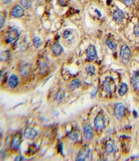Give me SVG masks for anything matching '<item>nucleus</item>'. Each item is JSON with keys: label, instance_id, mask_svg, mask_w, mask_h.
Segmentation results:
<instances>
[{"label": "nucleus", "instance_id": "obj_20", "mask_svg": "<svg viewBox=\"0 0 139 161\" xmlns=\"http://www.w3.org/2000/svg\"><path fill=\"white\" fill-rule=\"evenodd\" d=\"M64 38L67 40H71L73 38H74V34H73V32L71 30H66L64 32Z\"/></svg>", "mask_w": 139, "mask_h": 161}, {"label": "nucleus", "instance_id": "obj_9", "mask_svg": "<svg viewBox=\"0 0 139 161\" xmlns=\"http://www.w3.org/2000/svg\"><path fill=\"white\" fill-rule=\"evenodd\" d=\"M18 31L15 29H11L9 32V36H8V39H7V42L9 43H13L15 41L17 40L18 38Z\"/></svg>", "mask_w": 139, "mask_h": 161}, {"label": "nucleus", "instance_id": "obj_24", "mask_svg": "<svg viewBox=\"0 0 139 161\" xmlns=\"http://www.w3.org/2000/svg\"><path fill=\"white\" fill-rule=\"evenodd\" d=\"M33 45H34V46L35 47L38 48L42 44V40L39 37H35V38H33Z\"/></svg>", "mask_w": 139, "mask_h": 161}, {"label": "nucleus", "instance_id": "obj_5", "mask_svg": "<svg viewBox=\"0 0 139 161\" xmlns=\"http://www.w3.org/2000/svg\"><path fill=\"white\" fill-rule=\"evenodd\" d=\"M87 57L90 60H93L97 58V52L94 45H91L87 49Z\"/></svg>", "mask_w": 139, "mask_h": 161}, {"label": "nucleus", "instance_id": "obj_19", "mask_svg": "<svg viewBox=\"0 0 139 161\" xmlns=\"http://www.w3.org/2000/svg\"><path fill=\"white\" fill-rule=\"evenodd\" d=\"M65 90H64V89L60 90L57 93V94L56 95V97H55L56 100L57 102H61L64 99V98L65 97Z\"/></svg>", "mask_w": 139, "mask_h": 161}, {"label": "nucleus", "instance_id": "obj_22", "mask_svg": "<svg viewBox=\"0 0 139 161\" xmlns=\"http://www.w3.org/2000/svg\"><path fill=\"white\" fill-rule=\"evenodd\" d=\"M21 4L23 7L29 9L32 5V0H21Z\"/></svg>", "mask_w": 139, "mask_h": 161}, {"label": "nucleus", "instance_id": "obj_10", "mask_svg": "<svg viewBox=\"0 0 139 161\" xmlns=\"http://www.w3.org/2000/svg\"><path fill=\"white\" fill-rule=\"evenodd\" d=\"M124 17L125 15L123 11L120 9H118L116 11H115L113 14V18L114 20L118 22H122L124 19Z\"/></svg>", "mask_w": 139, "mask_h": 161}, {"label": "nucleus", "instance_id": "obj_3", "mask_svg": "<svg viewBox=\"0 0 139 161\" xmlns=\"http://www.w3.org/2000/svg\"><path fill=\"white\" fill-rule=\"evenodd\" d=\"M114 115L117 119H121L125 115V107L123 104L119 102L116 104L114 108Z\"/></svg>", "mask_w": 139, "mask_h": 161}, {"label": "nucleus", "instance_id": "obj_13", "mask_svg": "<svg viewBox=\"0 0 139 161\" xmlns=\"http://www.w3.org/2000/svg\"><path fill=\"white\" fill-rule=\"evenodd\" d=\"M51 49L53 53L55 55H59L63 51V48L61 47V45L57 43H55L52 45Z\"/></svg>", "mask_w": 139, "mask_h": 161}, {"label": "nucleus", "instance_id": "obj_26", "mask_svg": "<svg viewBox=\"0 0 139 161\" xmlns=\"http://www.w3.org/2000/svg\"><path fill=\"white\" fill-rule=\"evenodd\" d=\"M134 33L137 37H139V24H137L135 26Z\"/></svg>", "mask_w": 139, "mask_h": 161}, {"label": "nucleus", "instance_id": "obj_6", "mask_svg": "<svg viewBox=\"0 0 139 161\" xmlns=\"http://www.w3.org/2000/svg\"><path fill=\"white\" fill-rule=\"evenodd\" d=\"M21 136L20 133H17L15 134L12 140V144L11 147L13 150H17L21 144Z\"/></svg>", "mask_w": 139, "mask_h": 161}, {"label": "nucleus", "instance_id": "obj_25", "mask_svg": "<svg viewBox=\"0 0 139 161\" xmlns=\"http://www.w3.org/2000/svg\"><path fill=\"white\" fill-rule=\"evenodd\" d=\"M135 0H123V3L126 6H131L134 4Z\"/></svg>", "mask_w": 139, "mask_h": 161}, {"label": "nucleus", "instance_id": "obj_1", "mask_svg": "<svg viewBox=\"0 0 139 161\" xmlns=\"http://www.w3.org/2000/svg\"><path fill=\"white\" fill-rule=\"evenodd\" d=\"M104 90L107 93H111L115 90V83L112 78L107 77L103 82Z\"/></svg>", "mask_w": 139, "mask_h": 161}, {"label": "nucleus", "instance_id": "obj_29", "mask_svg": "<svg viewBox=\"0 0 139 161\" xmlns=\"http://www.w3.org/2000/svg\"><path fill=\"white\" fill-rule=\"evenodd\" d=\"M12 0H4V1L5 2V3L6 4H8V3H10L11 2Z\"/></svg>", "mask_w": 139, "mask_h": 161}, {"label": "nucleus", "instance_id": "obj_21", "mask_svg": "<svg viewBox=\"0 0 139 161\" xmlns=\"http://www.w3.org/2000/svg\"><path fill=\"white\" fill-rule=\"evenodd\" d=\"M86 72L90 75H94L95 73V68L92 65H89L86 67Z\"/></svg>", "mask_w": 139, "mask_h": 161}, {"label": "nucleus", "instance_id": "obj_17", "mask_svg": "<svg viewBox=\"0 0 139 161\" xmlns=\"http://www.w3.org/2000/svg\"><path fill=\"white\" fill-rule=\"evenodd\" d=\"M81 83L80 80L78 79H75L74 80H72L69 85V88L71 91L74 90L76 88H79V87H80Z\"/></svg>", "mask_w": 139, "mask_h": 161}, {"label": "nucleus", "instance_id": "obj_18", "mask_svg": "<svg viewBox=\"0 0 139 161\" xmlns=\"http://www.w3.org/2000/svg\"><path fill=\"white\" fill-rule=\"evenodd\" d=\"M128 87L126 83H121V86L118 89V94L120 96H123L128 91Z\"/></svg>", "mask_w": 139, "mask_h": 161}, {"label": "nucleus", "instance_id": "obj_4", "mask_svg": "<svg viewBox=\"0 0 139 161\" xmlns=\"http://www.w3.org/2000/svg\"><path fill=\"white\" fill-rule=\"evenodd\" d=\"M38 131L34 128H32L31 127H27L25 130L24 135L25 137L28 139L32 140L35 138V137L38 135Z\"/></svg>", "mask_w": 139, "mask_h": 161}, {"label": "nucleus", "instance_id": "obj_11", "mask_svg": "<svg viewBox=\"0 0 139 161\" xmlns=\"http://www.w3.org/2000/svg\"><path fill=\"white\" fill-rule=\"evenodd\" d=\"M89 153H90L89 149L85 148V149L82 150L77 155L76 159V161H84V160H85L86 157L89 156Z\"/></svg>", "mask_w": 139, "mask_h": 161}, {"label": "nucleus", "instance_id": "obj_15", "mask_svg": "<svg viewBox=\"0 0 139 161\" xmlns=\"http://www.w3.org/2000/svg\"><path fill=\"white\" fill-rule=\"evenodd\" d=\"M132 83L134 88L137 90H139V72L134 73L132 78Z\"/></svg>", "mask_w": 139, "mask_h": 161}, {"label": "nucleus", "instance_id": "obj_23", "mask_svg": "<svg viewBox=\"0 0 139 161\" xmlns=\"http://www.w3.org/2000/svg\"><path fill=\"white\" fill-rule=\"evenodd\" d=\"M106 44L107 45V47L110 49L112 50H115L117 48V45L115 43L112 42V41H111L109 39H107L106 41Z\"/></svg>", "mask_w": 139, "mask_h": 161}, {"label": "nucleus", "instance_id": "obj_14", "mask_svg": "<svg viewBox=\"0 0 139 161\" xmlns=\"http://www.w3.org/2000/svg\"><path fill=\"white\" fill-rule=\"evenodd\" d=\"M18 83V79L15 75H12L9 78V85L12 88H13L17 86Z\"/></svg>", "mask_w": 139, "mask_h": 161}, {"label": "nucleus", "instance_id": "obj_7", "mask_svg": "<svg viewBox=\"0 0 139 161\" xmlns=\"http://www.w3.org/2000/svg\"><path fill=\"white\" fill-rule=\"evenodd\" d=\"M94 125L97 130H100L103 129L105 126L104 118L101 115L97 116L94 120Z\"/></svg>", "mask_w": 139, "mask_h": 161}, {"label": "nucleus", "instance_id": "obj_27", "mask_svg": "<svg viewBox=\"0 0 139 161\" xmlns=\"http://www.w3.org/2000/svg\"><path fill=\"white\" fill-rule=\"evenodd\" d=\"M97 89H95L91 93V96L92 98H94L96 96V95L97 93Z\"/></svg>", "mask_w": 139, "mask_h": 161}, {"label": "nucleus", "instance_id": "obj_28", "mask_svg": "<svg viewBox=\"0 0 139 161\" xmlns=\"http://www.w3.org/2000/svg\"><path fill=\"white\" fill-rule=\"evenodd\" d=\"M95 11L96 12H97V15H99V17H100V16H101V14L100 12H99V11H98L97 10H95Z\"/></svg>", "mask_w": 139, "mask_h": 161}, {"label": "nucleus", "instance_id": "obj_2", "mask_svg": "<svg viewBox=\"0 0 139 161\" xmlns=\"http://www.w3.org/2000/svg\"><path fill=\"white\" fill-rule=\"evenodd\" d=\"M120 56L123 62L125 63H127L130 61L131 57V53L130 49L127 45H123L121 48Z\"/></svg>", "mask_w": 139, "mask_h": 161}, {"label": "nucleus", "instance_id": "obj_12", "mask_svg": "<svg viewBox=\"0 0 139 161\" xmlns=\"http://www.w3.org/2000/svg\"><path fill=\"white\" fill-rule=\"evenodd\" d=\"M84 136L86 139L91 140L94 137V132L91 126L86 125L84 127Z\"/></svg>", "mask_w": 139, "mask_h": 161}, {"label": "nucleus", "instance_id": "obj_16", "mask_svg": "<svg viewBox=\"0 0 139 161\" xmlns=\"http://www.w3.org/2000/svg\"><path fill=\"white\" fill-rule=\"evenodd\" d=\"M105 149H106V152L109 154L113 152L115 149V144L112 140L109 139L107 140L105 145Z\"/></svg>", "mask_w": 139, "mask_h": 161}, {"label": "nucleus", "instance_id": "obj_8", "mask_svg": "<svg viewBox=\"0 0 139 161\" xmlns=\"http://www.w3.org/2000/svg\"><path fill=\"white\" fill-rule=\"evenodd\" d=\"M25 11L21 6L17 5L15 7L11 12L12 16L14 17H20L23 16Z\"/></svg>", "mask_w": 139, "mask_h": 161}]
</instances>
